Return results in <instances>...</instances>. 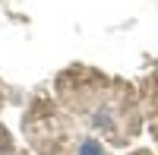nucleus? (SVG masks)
<instances>
[{
  "instance_id": "obj_1",
  "label": "nucleus",
  "mask_w": 158,
  "mask_h": 155,
  "mask_svg": "<svg viewBox=\"0 0 158 155\" xmlns=\"http://www.w3.org/2000/svg\"><path fill=\"white\" fill-rule=\"evenodd\" d=\"M60 89V86H57ZM63 98H79L73 105L79 111L89 114V124L101 130L111 143L123 146L136 136V108L130 105V89H123L120 82H108L95 76L92 82H82L79 79V89L70 92V89H60Z\"/></svg>"
},
{
  "instance_id": "obj_2",
  "label": "nucleus",
  "mask_w": 158,
  "mask_h": 155,
  "mask_svg": "<svg viewBox=\"0 0 158 155\" xmlns=\"http://www.w3.org/2000/svg\"><path fill=\"white\" fill-rule=\"evenodd\" d=\"M76 155H108L98 143H92V139H82V146H79V152Z\"/></svg>"
},
{
  "instance_id": "obj_3",
  "label": "nucleus",
  "mask_w": 158,
  "mask_h": 155,
  "mask_svg": "<svg viewBox=\"0 0 158 155\" xmlns=\"http://www.w3.org/2000/svg\"><path fill=\"white\" fill-rule=\"evenodd\" d=\"M136 155H149V152H136Z\"/></svg>"
}]
</instances>
